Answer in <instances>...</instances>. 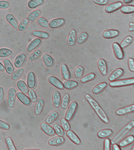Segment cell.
Segmentation results:
<instances>
[{
	"instance_id": "obj_1",
	"label": "cell",
	"mask_w": 134,
	"mask_h": 150,
	"mask_svg": "<svg viewBox=\"0 0 134 150\" xmlns=\"http://www.w3.org/2000/svg\"><path fill=\"white\" fill-rule=\"evenodd\" d=\"M86 99L89 102V104L91 105L92 108L95 110L99 117L104 122L108 123L109 122V120L108 119L106 114L105 112L103 109L101 107L98 103L93 99L89 94H86L85 96Z\"/></svg>"
},
{
	"instance_id": "obj_2",
	"label": "cell",
	"mask_w": 134,
	"mask_h": 150,
	"mask_svg": "<svg viewBox=\"0 0 134 150\" xmlns=\"http://www.w3.org/2000/svg\"><path fill=\"white\" fill-rule=\"evenodd\" d=\"M134 126V121L133 120L129 122L128 124H127L114 137L113 139H112L111 142L112 144H116L118 142L120 141L123 138H124L125 136L128 133L130 132Z\"/></svg>"
},
{
	"instance_id": "obj_3",
	"label": "cell",
	"mask_w": 134,
	"mask_h": 150,
	"mask_svg": "<svg viewBox=\"0 0 134 150\" xmlns=\"http://www.w3.org/2000/svg\"><path fill=\"white\" fill-rule=\"evenodd\" d=\"M134 83V78L127 79L119 80L117 81H111L109 83V85L112 87L126 86L130 85H133Z\"/></svg>"
},
{
	"instance_id": "obj_4",
	"label": "cell",
	"mask_w": 134,
	"mask_h": 150,
	"mask_svg": "<svg viewBox=\"0 0 134 150\" xmlns=\"http://www.w3.org/2000/svg\"><path fill=\"white\" fill-rule=\"evenodd\" d=\"M78 104L76 102H72L69 105V108L66 114L65 119L70 121L73 117L74 115L77 110Z\"/></svg>"
},
{
	"instance_id": "obj_5",
	"label": "cell",
	"mask_w": 134,
	"mask_h": 150,
	"mask_svg": "<svg viewBox=\"0 0 134 150\" xmlns=\"http://www.w3.org/2000/svg\"><path fill=\"white\" fill-rule=\"evenodd\" d=\"M16 93V89L14 88H11L9 90L8 103L9 106L10 108H13L14 107Z\"/></svg>"
},
{
	"instance_id": "obj_6",
	"label": "cell",
	"mask_w": 134,
	"mask_h": 150,
	"mask_svg": "<svg viewBox=\"0 0 134 150\" xmlns=\"http://www.w3.org/2000/svg\"><path fill=\"white\" fill-rule=\"evenodd\" d=\"M113 49L116 58L120 60L123 59L124 53L120 45L117 42H115L113 44Z\"/></svg>"
},
{
	"instance_id": "obj_7",
	"label": "cell",
	"mask_w": 134,
	"mask_h": 150,
	"mask_svg": "<svg viewBox=\"0 0 134 150\" xmlns=\"http://www.w3.org/2000/svg\"><path fill=\"white\" fill-rule=\"evenodd\" d=\"M27 84L28 87L30 89L34 88L36 85V79L34 73L32 71H30L28 74L27 77Z\"/></svg>"
},
{
	"instance_id": "obj_8",
	"label": "cell",
	"mask_w": 134,
	"mask_h": 150,
	"mask_svg": "<svg viewBox=\"0 0 134 150\" xmlns=\"http://www.w3.org/2000/svg\"><path fill=\"white\" fill-rule=\"evenodd\" d=\"M122 5V2L120 1L110 4L105 7V11L107 13H112L120 9Z\"/></svg>"
},
{
	"instance_id": "obj_9",
	"label": "cell",
	"mask_w": 134,
	"mask_h": 150,
	"mask_svg": "<svg viewBox=\"0 0 134 150\" xmlns=\"http://www.w3.org/2000/svg\"><path fill=\"white\" fill-rule=\"evenodd\" d=\"M119 35V31L115 29H109L103 32L102 36L105 38L111 39L117 37Z\"/></svg>"
},
{
	"instance_id": "obj_10",
	"label": "cell",
	"mask_w": 134,
	"mask_h": 150,
	"mask_svg": "<svg viewBox=\"0 0 134 150\" xmlns=\"http://www.w3.org/2000/svg\"><path fill=\"white\" fill-rule=\"evenodd\" d=\"M48 80L50 84L57 88L59 89L60 90H63L64 89V87L63 86V83L54 76H50L49 77Z\"/></svg>"
},
{
	"instance_id": "obj_11",
	"label": "cell",
	"mask_w": 134,
	"mask_h": 150,
	"mask_svg": "<svg viewBox=\"0 0 134 150\" xmlns=\"http://www.w3.org/2000/svg\"><path fill=\"white\" fill-rule=\"evenodd\" d=\"M134 111V105L132 104L125 107L118 109L116 111V113L118 115H123L133 112Z\"/></svg>"
},
{
	"instance_id": "obj_12",
	"label": "cell",
	"mask_w": 134,
	"mask_h": 150,
	"mask_svg": "<svg viewBox=\"0 0 134 150\" xmlns=\"http://www.w3.org/2000/svg\"><path fill=\"white\" fill-rule=\"evenodd\" d=\"M64 22L65 20L64 19L56 18L50 21L49 24L50 28L56 29L62 26L64 24Z\"/></svg>"
},
{
	"instance_id": "obj_13",
	"label": "cell",
	"mask_w": 134,
	"mask_h": 150,
	"mask_svg": "<svg viewBox=\"0 0 134 150\" xmlns=\"http://www.w3.org/2000/svg\"><path fill=\"white\" fill-rule=\"evenodd\" d=\"M26 59L25 54L22 53L18 55L14 61V65L16 68H19L24 64Z\"/></svg>"
},
{
	"instance_id": "obj_14",
	"label": "cell",
	"mask_w": 134,
	"mask_h": 150,
	"mask_svg": "<svg viewBox=\"0 0 134 150\" xmlns=\"http://www.w3.org/2000/svg\"><path fill=\"white\" fill-rule=\"evenodd\" d=\"M124 73V70L121 68H118L113 72L109 77L110 81H113L122 76Z\"/></svg>"
},
{
	"instance_id": "obj_15",
	"label": "cell",
	"mask_w": 134,
	"mask_h": 150,
	"mask_svg": "<svg viewBox=\"0 0 134 150\" xmlns=\"http://www.w3.org/2000/svg\"><path fill=\"white\" fill-rule=\"evenodd\" d=\"M41 128L46 134L50 136H53L55 134L54 130L47 123L43 122L41 124Z\"/></svg>"
},
{
	"instance_id": "obj_16",
	"label": "cell",
	"mask_w": 134,
	"mask_h": 150,
	"mask_svg": "<svg viewBox=\"0 0 134 150\" xmlns=\"http://www.w3.org/2000/svg\"><path fill=\"white\" fill-rule=\"evenodd\" d=\"M97 65L101 74L103 76H106L107 74V67L106 62L103 59H100L98 61Z\"/></svg>"
},
{
	"instance_id": "obj_17",
	"label": "cell",
	"mask_w": 134,
	"mask_h": 150,
	"mask_svg": "<svg viewBox=\"0 0 134 150\" xmlns=\"http://www.w3.org/2000/svg\"><path fill=\"white\" fill-rule=\"evenodd\" d=\"M44 102L43 99L40 98L37 100L35 107V112L36 115H39L41 114L44 108Z\"/></svg>"
},
{
	"instance_id": "obj_18",
	"label": "cell",
	"mask_w": 134,
	"mask_h": 150,
	"mask_svg": "<svg viewBox=\"0 0 134 150\" xmlns=\"http://www.w3.org/2000/svg\"><path fill=\"white\" fill-rule=\"evenodd\" d=\"M67 135L68 138L75 144H77V145H80V144H81L80 139L73 131L71 130H68V131H67Z\"/></svg>"
},
{
	"instance_id": "obj_19",
	"label": "cell",
	"mask_w": 134,
	"mask_h": 150,
	"mask_svg": "<svg viewBox=\"0 0 134 150\" xmlns=\"http://www.w3.org/2000/svg\"><path fill=\"white\" fill-rule=\"evenodd\" d=\"M65 141V139L62 136L54 137L49 141V145L51 146H57L63 144Z\"/></svg>"
},
{
	"instance_id": "obj_20",
	"label": "cell",
	"mask_w": 134,
	"mask_h": 150,
	"mask_svg": "<svg viewBox=\"0 0 134 150\" xmlns=\"http://www.w3.org/2000/svg\"><path fill=\"white\" fill-rule=\"evenodd\" d=\"M42 40L40 39L37 38H35L33 40L30 42V44L28 45L27 48L28 51L29 52H32L33 50H34L36 48L38 47L42 43Z\"/></svg>"
},
{
	"instance_id": "obj_21",
	"label": "cell",
	"mask_w": 134,
	"mask_h": 150,
	"mask_svg": "<svg viewBox=\"0 0 134 150\" xmlns=\"http://www.w3.org/2000/svg\"><path fill=\"white\" fill-rule=\"evenodd\" d=\"M77 33L76 30L72 29L69 33L67 43L68 45L70 46H73L76 43Z\"/></svg>"
},
{
	"instance_id": "obj_22",
	"label": "cell",
	"mask_w": 134,
	"mask_h": 150,
	"mask_svg": "<svg viewBox=\"0 0 134 150\" xmlns=\"http://www.w3.org/2000/svg\"><path fill=\"white\" fill-rule=\"evenodd\" d=\"M16 95L18 99L24 105H29L31 104L30 98L23 93L18 92Z\"/></svg>"
},
{
	"instance_id": "obj_23",
	"label": "cell",
	"mask_w": 134,
	"mask_h": 150,
	"mask_svg": "<svg viewBox=\"0 0 134 150\" xmlns=\"http://www.w3.org/2000/svg\"><path fill=\"white\" fill-rule=\"evenodd\" d=\"M134 138V136L133 135L128 136L123 139L122 141L120 142L119 146L120 147H123L130 145V144L133 143Z\"/></svg>"
},
{
	"instance_id": "obj_24",
	"label": "cell",
	"mask_w": 134,
	"mask_h": 150,
	"mask_svg": "<svg viewBox=\"0 0 134 150\" xmlns=\"http://www.w3.org/2000/svg\"><path fill=\"white\" fill-rule=\"evenodd\" d=\"M61 97L60 94L58 91H55L52 95L53 103L55 107L59 108L60 104Z\"/></svg>"
},
{
	"instance_id": "obj_25",
	"label": "cell",
	"mask_w": 134,
	"mask_h": 150,
	"mask_svg": "<svg viewBox=\"0 0 134 150\" xmlns=\"http://www.w3.org/2000/svg\"><path fill=\"white\" fill-rule=\"evenodd\" d=\"M4 67L6 71L9 74H11L13 73L14 69L11 62L8 59H5L4 60Z\"/></svg>"
},
{
	"instance_id": "obj_26",
	"label": "cell",
	"mask_w": 134,
	"mask_h": 150,
	"mask_svg": "<svg viewBox=\"0 0 134 150\" xmlns=\"http://www.w3.org/2000/svg\"><path fill=\"white\" fill-rule=\"evenodd\" d=\"M61 71L63 78L66 80L70 79V74L69 68L66 64H63L61 66Z\"/></svg>"
},
{
	"instance_id": "obj_27",
	"label": "cell",
	"mask_w": 134,
	"mask_h": 150,
	"mask_svg": "<svg viewBox=\"0 0 134 150\" xmlns=\"http://www.w3.org/2000/svg\"><path fill=\"white\" fill-rule=\"evenodd\" d=\"M44 2V0H30L28 2V6L30 9H34L42 5Z\"/></svg>"
},
{
	"instance_id": "obj_28",
	"label": "cell",
	"mask_w": 134,
	"mask_h": 150,
	"mask_svg": "<svg viewBox=\"0 0 134 150\" xmlns=\"http://www.w3.org/2000/svg\"><path fill=\"white\" fill-rule=\"evenodd\" d=\"M6 19L8 23H10L15 29H16L18 27V23L13 15L10 14H8L6 16Z\"/></svg>"
},
{
	"instance_id": "obj_29",
	"label": "cell",
	"mask_w": 134,
	"mask_h": 150,
	"mask_svg": "<svg viewBox=\"0 0 134 150\" xmlns=\"http://www.w3.org/2000/svg\"><path fill=\"white\" fill-rule=\"evenodd\" d=\"M107 84L105 82L100 83L92 89V92L95 94H97L102 92L106 87Z\"/></svg>"
},
{
	"instance_id": "obj_30",
	"label": "cell",
	"mask_w": 134,
	"mask_h": 150,
	"mask_svg": "<svg viewBox=\"0 0 134 150\" xmlns=\"http://www.w3.org/2000/svg\"><path fill=\"white\" fill-rule=\"evenodd\" d=\"M43 59L45 65L47 67H51L53 65V59L50 55L45 54L43 56Z\"/></svg>"
},
{
	"instance_id": "obj_31",
	"label": "cell",
	"mask_w": 134,
	"mask_h": 150,
	"mask_svg": "<svg viewBox=\"0 0 134 150\" xmlns=\"http://www.w3.org/2000/svg\"><path fill=\"white\" fill-rule=\"evenodd\" d=\"M17 85L18 89L23 93L27 94L29 91V88L25 82L20 80L17 82Z\"/></svg>"
},
{
	"instance_id": "obj_32",
	"label": "cell",
	"mask_w": 134,
	"mask_h": 150,
	"mask_svg": "<svg viewBox=\"0 0 134 150\" xmlns=\"http://www.w3.org/2000/svg\"><path fill=\"white\" fill-rule=\"evenodd\" d=\"M63 86L68 90H71L76 87L78 85V83L75 81L67 80L63 84Z\"/></svg>"
},
{
	"instance_id": "obj_33",
	"label": "cell",
	"mask_w": 134,
	"mask_h": 150,
	"mask_svg": "<svg viewBox=\"0 0 134 150\" xmlns=\"http://www.w3.org/2000/svg\"><path fill=\"white\" fill-rule=\"evenodd\" d=\"M113 133V131L111 130L105 129L99 131L97 133V136L101 138H105L111 135Z\"/></svg>"
},
{
	"instance_id": "obj_34",
	"label": "cell",
	"mask_w": 134,
	"mask_h": 150,
	"mask_svg": "<svg viewBox=\"0 0 134 150\" xmlns=\"http://www.w3.org/2000/svg\"><path fill=\"white\" fill-rule=\"evenodd\" d=\"M59 114L56 111H54L51 112L50 115L47 117L46 120V122L48 124H51L54 122L56 119L58 118Z\"/></svg>"
},
{
	"instance_id": "obj_35",
	"label": "cell",
	"mask_w": 134,
	"mask_h": 150,
	"mask_svg": "<svg viewBox=\"0 0 134 150\" xmlns=\"http://www.w3.org/2000/svg\"><path fill=\"white\" fill-rule=\"evenodd\" d=\"M32 34L36 37L42 39H48L50 37V35L48 33L39 30H36L33 32Z\"/></svg>"
},
{
	"instance_id": "obj_36",
	"label": "cell",
	"mask_w": 134,
	"mask_h": 150,
	"mask_svg": "<svg viewBox=\"0 0 134 150\" xmlns=\"http://www.w3.org/2000/svg\"><path fill=\"white\" fill-rule=\"evenodd\" d=\"M120 8L121 11L123 13H132L134 12V6L133 5H124Z\"/></svg>"
},
{
	"instance_id": "obj_37",
	"label": "cell",
	"mask_w": 134,
	"mask_h": 150,
	"mask_svg": "<svg viewBox=\"0 0 134 150\" xmlns=\"http://www.w3.org/2000/svg\"><path fill=\"white\" fill-rule=\"evenodd\" d=\"M41 13V11L40 10L34 11L28 15V19L30 21H34L40 16Z\"/></svg>"
},
{
	"instance_id": "obj_38",
	"label": "cell",
	"mask_w": 134,
	"mask_h": 150,
	"mask_svg": "<svg viewBox=\"0 0 134 150\" xmlns=\"http://www.w3.org/2000/svg\"><path fill=\"white\" fill-rule=\"evenodd\" d=\"M69 100H70V96L69 94H65L62 98V103H61V106L62 108L64 109L67 108Z\"/></svg>"
},
{
	"instance_id": "obj_39",
	"label": "cell",
	"mask_w": 134,
	"mask_h": 150,
	"mask_svg": "<svg viewBox=\"0 0 134 150\" xmlns=\"http://www.w3.org/2000/svg\"><path fill=\"white\" fill-rule=\"evenodd\" d=\"M29 24V20L27 18L24 19L19 25L18 30L19 31L23 32L26 30Z\"/></svg>"
},
{
	"instance_id": "obj_40",
	"label": "cell",
	"mask_w": 134,
	"mask_h": 150,
	"mask_svg": "<svg viewBox=\"0 0 134 150\" xmlns=\"http://www.w3.org/2000/svg\"><path fill=\"white\" fill-rule=\"evenodd\" d=\"M88 38V34L87 33L84 32L81 33L77 37V43L79 44H82L84 43L87 39Z\"/></svg>"
},
{
	"instance_id": "obj_41",
	"label": "cell",
	"mask_w": 134,
	"mask_h": 150,
	"mask_svg": "<svg viewBox=\"0 0 134 150\" xmlns=\"http://www.w3.org/2000/svg\"><path fill=\"white\" fill-rule=\"evenodd\" d=\"M12 51L10 49L6 48H2L0 49V57H5L11 56Z\"/></svg>"
},
{
	"instance_id": "obj_42",
	"label": "cell",
	"mask_w": 134,
	"mask_h": 150,
	"mask_svg": "<svg viewBox=\"0 0 134 150\" xmlns=\"http://www.w3.org/2000/svg\"><path fill=\"white\" fill-rule=\"evenodd\" d=\"M24 72V70L23 68L19 69L14 73L11 76V78L14 80H17L22 76Z\"/></svg>"
},
{
	"instance_id": "obj_43",
	"label": "cell",
	"mask_w": 134,
	"mask_h": 150,
	"mask_svg": "<svg viewBox=\"0 0 134 150\" xmlns=\"http://www.w3.org/2000/svg\"><path fill=\"white\" fill-rule=\"evenodd\" d=\"M133 38L131 36H128L123 39L121 42L120 47L122 49L126 47L129 45L133 41Z\"/></svg>"
},
{
	"instance_id": "obj_44",
	"label": "cell",
	"mask_w": 134,
	"mask_h": 150,
	"mask_svg": "<svg viewBox=\"0 0 134 150\" xmlns=\"http://www.w3.org/2000/svg\"><path fill=\"white\" fill-rule=\"evenodd\" d=\"M95 77H96V75L95 74L91 73L88 74V75L81 78V81L82 83H86L89 81L92 80L95 78Z\"/></svg>"
},
{
	"instance_id": "obj_45",
	"label": "cell",
	"mask_w": 134,
	"mask_h": 150,
	"mask_svg": "<svg viewBox=\"0 0 134 150\" xmlns=\"http://www.w3.org/2000/svg\"><path fill=\"white\" fill-rule=\"evenodd\" d=\"M54 130L56 134L59 136H63L64 134V131L62 127L58 124H55L54 125Z\"/></svg>"
},
{
	"instance_id": "obj_46",
	"label": "cell",
	"mask_w": 134,
	"mask_h": 150,
	"mask_svg": "<svg viewBox=\"0 0 134 150\" xmlns=\"http://www.w3.org/2000/svg\"><path fill=\"white\" fill-rule=\"evenodd\" d=\"M42 54V52L40 50H36L30 55V56H29V59L30 60H35L39 58Z\"/></svg>"
},
{
	"instance_id": "obj_47",
	"label": "cell",
	"mask_w": 134,
	"mask_h": 150,
	"mask_svg": "<svg viewBox=\"0 0 134 150\" xmlns=\"http://www.w3.org/2000/svg\"><path fill=\"white\" fill-rule=\"evenodd\" d=\"M61 125L62 128L65 131H68L70 129V125L68 121L65 118H62L61 121Z\"/></svg>"
},
{
	"instance_id": "obj_48",
	"label": "cell",
	"mask_w": 134,
	"mask_h": 150,
	"mask_svg": "<svg viewBox=\"0 0 134 150\" xmlns=\"http://www.w3.org/2000/svg\"><path fill=\"white\" fill-rule=\"evenodd\" d=\"M37 22L43 28H47L49 26V22L45 18L40 17L37 20Z\"/></svg>"
},
{
	"instance_id": "obj_49",
	"label": "cell",
	"mask_w": 134,
	"mask_h": 150,
	"mask_svg": "<svg viewBox=\"0 0 134 150\" xmlns=\"http://www.w3.org/2000/svg\"><path fill=\"white\" fill-rule=\"evenodd\" d=\"M84 70V68L82 66H80L77 68L75 71V74L76 77L77 78H81L83 76Z\"/></svg>"
},
{
	"instance_id": "obj_50",
	"label": "cell",
	"mask_w": 134,
	"mask_h": 150,
	"mask_svg": "<svg viewBox=\"0 0 134 150\" xmlns=\"http://www.w3.org/2000/svg\"><path fill=\"white\" fill-rule=\"evenodd\" d=\"M6 142L7 145L8 147L10 150H16V147H15L14 144L13 142L10 137H8L6 139Z\"/></svg>"
},
{
	"instance_id": "obj_51",
	"label": "cell",
	"mask_w": 134,
	"mask_h": 150,
	"mask_svg": "<svg viewBox=\"0 0 134 150\" xmlns=\"http://www.w3.org/2000/svg\"><path fill=\"white\" fill-rule=\"evenodd\" d=\"M29 98L33 102H36L37 100V96L36 92L32 90H30L28 91Z\"/></svg>"
},
{
	"instance_id": "obj_52",
	"label": "cell",
	"mask_w": 134,
	"mask_h": 150,
	"mask_svg": "<svg viewBox=\"0 0 134 150\" xmlns=\"http://www.w3.org/2000/svg\"><path fill=\"white\" fill-rule=\"evenodd\" d=\"M10 4L9 2L5 1H0V9H7L10 6Z\"/></svg>"
},
{
	"instance_id": "obj_53",
	"label": "cell",
	"mask_w": 134,
	"mask_h": 150,
	"mask_svg": "<svg viewBox=\"0 0 134 150\" xmlns=\"http://www.w3.org/2000/svg\"><path fill=\"white\" fill-rule=\"evenodd\" d=\"M0 128L4 130H9L10 129V126L7 123L0 120Z\"/></svg>"
},
{
	"instance_id": "obj_54",
	"label": "cell",
	"mask_w": 134,
	"mask_h": 150,
	"mask_svg": "<svg viewBox=\"0 0 134 150\" xmlns=\"http://www.w3.org/2000/svg\"><path fill=\"white\" fill-rule=\"evenodd\" d=\"M128 65L129 70L132 72L134 71V61L133 59L130 58L128 60Z\"/></svg>"
},
{
	"instance_id": "obj_55",
	"label": "cell",
	"mask_w": 134,
	"mask_h": 150,
	"mask_svg": "<svg viewBox=\"0 0 134 150\" xmlns=\"http://www.w3.org/2000/svg\"><path fill=\"white\" fill-rule=\"evenodd\" d=\"M110 141L109 138H106L105 139L104 150H109L110 149Z\"/></svg>"
},
{
	"instance_id": "obj_56",
	"label": "cell",
	"mask_w": 134,
	"mask_h": 150,
	"mask_svg": "<svg viewBox=\"0 0 134 150\" xmlns=\"http://www.w3.org/2000/svg\"><path fill=\"white\" fill-rule=\"evenodd\" d=\"M93 2L96 4L99 5L104 6L107 4L109 2L108 0H93Z\"/></svg>"
},
{
	"instance_id": "obj_57",
	"label": "cell",
	"mask_w": 134,
	"mask_h": 150,
	"mask_svg": "<svg viewBox=\"0 0 134 150\" xmlns=\"http://www.w3.org/2000/svg\"><path fill=\"white\" fill-rule=\"evenodd\" d=\"M4 90L2 87L0 86V101H1L4 98Z\"/></svg>"
},
{
	"instance_id": "obj_58",
	"label": "cell",
	"mask_w": 134,
	"mask_h": 150,
	"mask_svg": "<svg viewBox=\"0 0 134 150\" xmlns=\"http://www.w3.org/2000/svg\"><path fill=\"white\" fill-rule=\"evenodd\" d=\"M113 150H120L121 149L119 145H117V144H113Z\"/></svg>"
},
{
	"instance_id": "obj_59",
	"label": "cell",
	"mask_w": 134,
	"mask_h": 150,
	"mask_svg": "<svg viewBox=\"0 0 134 150\" xmlns=\"http://www.w3.org/2000/svg\"><path fill=\"white\" fill-rule=\"evenodd\" d=\"M130 27L129 28V30L130 32H133L134 30V23L133 22H131L129 23Z\"/></svg>"
},
{
	"instance_id": "obj_60",
	"label": "cell",
	"mask_w": 134,
	"mask_h": 150,
	"mask_svg": "<svg viewBox=\"0 0 134 150\" xmlns=\"http://www.w3.org/2000/svg\"><path fill=\"white\" fill-rule=\"evenodd\" d=\"M4 65L2 64V63L0 62V71H3V70H4Z\"/></svg>"
},
{
	"instance_id": "obj_61",
	"label": "cell",
	"mask_w": 134,
	"mask_h": 150,
	"mask_svg": "<svg viewBox=\"0 0 134 150\" xmlns=\"http://www.w3.org/2000/svg\"><path fill=\"white\" fill-rule=\"evenodd\" d=\"M133 0H123V2L125 4H129L132 2Z\"/></svg>"
}]
</instances>
